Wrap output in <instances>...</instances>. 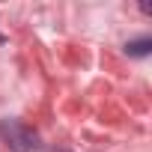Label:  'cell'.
I'll return each instance as SVG.
<instances>
[{"mask_svg": "<svg viewBox=\"0 0 152 152\" xmlns=\"http://www.w3.org/2000/svg\"><path fill=\"white\" fill-rule=\"evenodd\" d=\"M0 137L15 152H36L39 149V134L18 119H0Z\"/></svg>", "mask_w": 152, "mask_h": 152, "instance_id": "cell-1", "label": "cell"}, {"mask_svg": "<svg viewBox=\"0 0 152 152\" xmlns=\"http://www.w3.org/2000/svg\"><path fill=\"white\" fill-rule=\"evenodd\" d=\"M149 48H152V39H137V42H128V45H125V51H128L131 57H146Z\"/></svg>", "mask_w": 152, "mask_h": 152, "instance_id": "cell-2", "label": "cell"}, {"mask_svg": "<svg viewBox=\"0 0 152 152\" xmlns=\"http://www.w3.org/2000/svg\"><path fill=\"white\" fill-rule=\"evenodd\" d=\"M0 39H3V36H0Z\"/></svg>", "mask_w": 152, "mask_h": 152, "instance_id": "cell-3", "label": "cell"}]
</instances>
